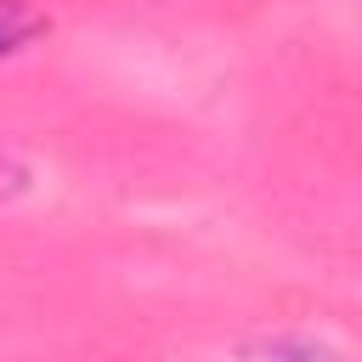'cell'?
<instances>
[{
	"mask_svg": "<svg viewBox=\"0 0 362 362\" xmlns=\"http://www.w3.org/2000/svg\"><path fill=\"white\" fill-rule=\"evenodd\" d=\"M40 34H45V11L34 0H0V57L28 51Z\"/></svg>",
	"mask_w": 362,
	"mask_h": 362,
	"instance_id": "obj_1",
	"label": "cell"
}]
</instances>
